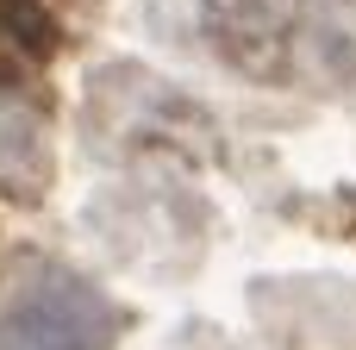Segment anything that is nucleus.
Segmentation results:
<instances>
[{
    "label": "nucleus",
    "mask_w": 356,
    "mask_h": 350,
    "mask_svg": "<svg viewBox=\"0 0 356 350\" xmlns=\"http://www.w3.org/2000/svg\"><path fill=\"white\" fill-rule=\"evenodd\" d=\"M219 25L244 38L250 63L269 69H313L319 56H350L356 50V0H213Z\"/></svg>",
    "instance_id": "f257e3e1"
},
{
    "label": "nucleus",
    "mask_w": 356,
    "mask_h": 350,
    "mask_svg": "<svg viewBox=\"0 0 356 350\" xmlns=\"http://www.w3.org/2000/svg\"><path fill=\"white\" fill-rule=\"evenodd\" d=\"M113 319L75 276L25 282L0 313V350H106Z\"/></svg>",
    "instance_id": "f03ea898"
}]
</instances>
